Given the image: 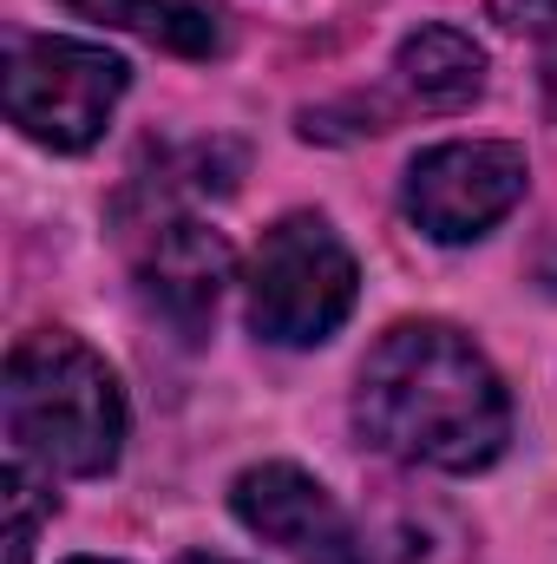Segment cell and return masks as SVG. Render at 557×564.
<instances>
[{"label":"cell","mask_w":557,"mask_h":564,"mask_svg":"<svg viewBox=\"0 0 557 564\" xmlns=\"http://www.w3.org/2000/svg\"><path fill=\"white\" fill-rule=\"evenodd\" d=\"M354 426L387 459L479 473L512 440V401L472 335L446 322H394L361 361Z\"/></svg>","instance_id":"cell-1"},{"label":"cell","mask_w":557,"mask_h":564,"mask_svg":"<svg viewBox=\"0 0 557 564\" xmlns=\"http://www.w3.org/2000/svg\"><path fill=\"white\" fill-rule=\"evenodd\" d=\"M0 421L20 466L46 479H99L125 446V388L79 335L46 328L7 355Z\"/></svg>","instance_id":"cell-2"},{"label":"cell","mask_w":557,"mask_h":564,"mask_svg":"<svg viewBox=\"0 0 557 564\" xmlns=\"http://www.w3.org/2000/svg\"><path fill=\"white\" fill-rule=\"evenodd\" d=\"M361 295L354 250L335 237L328 217L295 210L263 230L250 257V328L276 348H315L328 341Z\"/></svg>","instance_id":"cell-3"},{"label":"cell","mask_w":557,"mask_h":564,"mask_svg":"<svg viewBox=\"0 0 557 564\" xmlns=\"http://www.w3.org/2000/svg\"><path fill=\"white\" fill-rule=\"evenodd\" d=\"M125 86H132V66L92 40H59V33H13L7 40V79H0L7 119L46 151L99 144Z\"/></svg>","instance_id":"cell-4"},{"label":"cell","mask_w":557,"mask_h":564,"mask_svg":"<svg viewBox=\"0 0 557 564\" xmlns=\"http://www.w3.org/2000/svg\"><path fill=\"white\" fill-rule=\"evenodd\" d=\"M532 164L512 139H452L419 151L401 177V210L433 243H472L525 204Z\"/></svg>","instance_id":"cell-5"},{"label":"cell","mask_w":557,"mask_h":564,"mask_svg":"<svg viewBox=\"0 0 557 564\" xmlns=\"http://www.w3.org/2000/svg\"><path fill=\"white\" fill-rule=\"evenodd\" d=\"M132 270H139L144 308L164 328H177V341H204V328L217 322V302H223V282L237 270V257L197 217H144Z\"/></svg>","instance_id":"cell-6"},{"label":"cell","mask_w":557,"mask_h":564,"mask_svg":"<svg viewBox=\"0 0 557 564\" xmlns=\"http://www.w3.org/2000/svg\"><path fill=\"white\" fill-rule=\"evenodd\" d=\"M230 506L237 519L263 539L288 552L295 564H374L361 532L348 525V512L321 492V479H308L302 466L288 459H263L250 466L237 486H230Z\"/></svg>","instance_id":"cell-7"},{"label":"cell","mask_w":557,"mask_h":564,"mask_svg":"<svg viewBox=\"0 0 557 564\" xmlns=\"http://www.w3.org/2000/svg\"><path fill=\"white\" fill-rule=\"evenodd\" d=\"M394 73L407 86V99L426 112H459L485 93V46L459 26H419L401 40Z\"/></svg>","instance_id":"cell-8"},{"label":"cell","mask_w":557,"mask_h":564,"mask_svg":"<svg viewBox=\"0 0 557 564\" xmlns=\"http://www.w3.org/2000/svg\"><path fill=\"white\" fill-rule=\"evenodd\" d=\"M59 7H73L79 20H99V26L139 33L164 53H184V59H210L223 46L210 7H197V0H59Z\"/></svg>","instance_id":"cell-9"},{"label":"cell","mask_w":557,"mask_h":564,"mask_svg":"<svg viewBox=\"0 0 557 564\" xmlns=\"http://www.w3.org/2000/svg\"><path fill=\"white\" fill-rule=\"evenodd\" d=\"M505 33H545L557 26V0H485Z\"/></svg>","instance_id":"cell-10"},{"label":"cell","mask_w":557,"mask_h":564,"mask_svg":"<svg viewBox=\"0 0 557 564\" xmlns=\"http://www.w3.org/2000/svg\"><path fill=\"white\" fill-rule=\"evenodd\" d=\"M545 93H551V112H557V53H551V66H545Z\"/></svg>","instance_id":"cell-11"},{"label":"cell","mask_w":557,"mask_h":564,"mask_svg":"<svg viewBox=\"0 0 557 564\" xmlns=\"http://www.w3.org/2000/svg\"><path fill=\"white\" fill-rule=\"evenodd\" d=\"M177 564H237V558H210V552H190V558H177Z\"/></svg>","instance_id":"cell-12"},{"label":"cell","mask_w":557,"mask_h":564,"mask_svg":"<svg viewBox=\"0 0 557 564\" xmlns=\"http://www.w3.org/2000/svg\"><path fill=\"white\" fill-rule=\"evenodd\" d=\"M66 564H112V558H66Z\"/></svg>","instance_id":"cell-13"}]
</instances>
